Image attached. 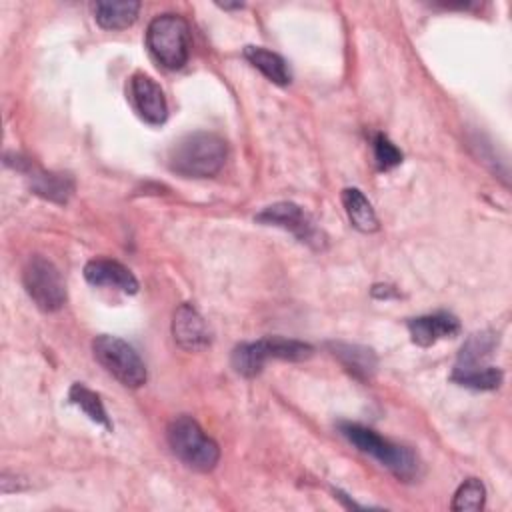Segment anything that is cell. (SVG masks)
<instances>
[{"label": "cell", "mask_w": 512, "mask_h": 512, "mask_svg": "<svg viewBox=\"0 0 512 512\" xmlns=\"http://www.w3.org/2000/svg\"><path fill=\"white\" fill-rule=\"evenodd\" d=\"M372 148H374V160L378 170H392L402 162V152L396 148V144L388 136L380 132L374 136Z\"/></svg>", "instance_id": "44dd1931"}, {"label": "cell", "mask_w": 512, "mask_h": 512, "mask_svg": "<svg viewBox=\"0 0 512 512\" xmlns=\"http://www.w3.org/2000/svg\"><path fill=\"white\" fill-rule=\"evenodd\" d=\"M84 278L92 286H106L116 288L124 294H136L138 292V280L136 276L120 262L108 260V258H94L84 266Z\"/></svg>", "instance_id": "5bb4252c"}, {"label": "cell", "mask_w": 512, "mask_h": 512, "mask_svg": "<svg viewBox=\"0 0 512 512\" xmlns=\"http://www.w3.org/2000/svg\"><path fill=\"white\" fill-rule=\"evenodd\" d=\"M484 500H486L484 484L478 478H466L458 486L450 508L456 510V512H466V510L476 512V510L484 508Z\"/></svg>", "instance_id": "ffe728a7"}, {"label": "cell", "mask_w": 512, "mask_h": 512, "mask_svg": "<svg viewBox=\"0 0 512 512\" xmlns=\"http://www.w3.org/2000/svg\"><path fill=\"white\" fill-rule=\"evenodd\" d=\"M312 352H314V348L306 342L292 340V338H282V336H266V338H260L256 342L238 344L232 350L230 364L240 376L252 378V376L260 374V370L264 368V364L270 358L298 362V360L310 358Z\"/></svg>", "instance_id": "5b68a950"}, {"label": "cell", "mask_w": 512, "mask_h": 512, "mask_svg": "<svg viewBox=\"0 0 512 512\" xmlns=\"http://www.w3.org/2000/svg\"><path fill=\"white\" fill-rule=\"evenodd\" d=\"M94 18L104 30H122L136 22L140 2L136 0H118V2H96Z\"/></svg>", "instance_id": "2e32d148"}, {"label": "cell", "mask_w": 512, "mask_h": 512, "mask_svg": "<svg viewBox=\"0 0 512 512\" xmlns=\"http://www.w3.org/2000/svg\"><path fill=\"white\" fill-rule=\"evenodd\" d=\"M92 354L96 362L126 388H140L148 378L138 352L118 336H96L92 340Z\"/></svg>", "instance_id": "52a82bcc"}, {"label": "cell", "mask_w": 512, "mask_h": 512, "mask_svg": "<svg viewBox=\"0 0 512 512\" xmlns=\"http://www.w3.org/2000/svg\"><path fill=\"white\" fill-rule=\"evenodd\" d=\"M174 342L188 352L204 350L210 344V330L192 304H180L172 318Z\"/></svg>", "instance_id": "7c38bea8"}, {"label": "cell", "mask_w": 512, "mask_h": 512, "mask_svg": "<svg viewBox=\"0 0 512 512\" xmlns=\"http://www.w3.org/2000/svg\"><path fill=\"white\" fill-rule=\"evenodd\" d=\"M340 432L350 444H354L360 452L376 458L396 478L410 482L418 476L420 462H418V456L410 448L400 446L388 438H382L378 432H374L372 428L362 426L358 422H342Z\"/></svg>", "instance_id": "7a4b0ae2"}, {"label": "cell", "mask_w": 512, "mask_h": 512, "mask_svg": "<svg viewBox=\"0 0 512 512\" xmlns=\"http://www.w3.org/2000/svg\"><path fill=\"white\" fill-rule=\"evenodd\" d=\"M220 8H226V10H232V8H242V4H220Z\"/></svg>", "instance_id": "7402d4cb"}, {"label": "cell", "mask_w": 512, "mask_h": 512, "mask_svg": "<svg viewBox=\"0 0 512 512\" xmlns=\"http://www.w3.org/2000/svg\"><path fill=\"white\" fill-rule=\"evenodd\" d=\"M226 156L228 146L222 136L198 130L182 136L172 146L168 166L184 178H210L222 170Z\"/></svg>", "instance_id": "6da1fadb"}, {"label": "cell", "mask_w": 512, "mask_h": 512, "mask_svg": "<svg viewBox=\"0 0 512 512\" xmlns=\"http://www.w3.org/2000/svg\"><path fill=\"white\" fill-rule=\"evenodd\" d=\"M14 160H6L8 166L20 170L26 174L28 182H30V190L46 200H52V202H58V204H64L68 202V198L72 196L74 192V178L70 174H64V172H46L38 166H34L30 160H24L20 156L14 154Z\"/></svg>", "instance_id": "8fae6325"}, {"label": "cell", "mask_w": 512, "mask_h": 512, "mask_svg": "<svg viewBox=\"0 0 512 512\" xmlns=\"http://www.w3.org/2000/svg\"><path fill=\"white\" fill-rule=\"evenodd\" d=\"M332 354L340 360V364L358 380H370L376 372L378 358L372 348L348 342H330Z\"/></svg>", "instance_id": "9a60e30c"}, {"label": "cell", "mask_w": 512, "mask_h": 512, "mask_svg": "<svg viewBox=\"0 0 512 512\" xmlns=\"http://www.w3.org/2000/svg\"><path fill=\"white\" fill-rule=\"evenodd\" d=\"M146 46L164 68H182L190 54L188 22L178 14H158L146 28Z\"/></svg>", "instance_id": "8992f818"}, {"label": "cell", "mask_w": 512, "mask_h": 512, "mask_svg": "<svg viewBox=\"0 0 512 512\" xmlns=\"http://www.w3.org/2000/svg\"><path fill=\"white\" fill-rule=\"evenodd\" d=\"M244 58L254 68H258L268 80H272L274 84H278V86L290 84L292 74H290V68H288L286 60L280 54H276V52H272L264 46H246L244 48Z\"/></svg>", "instance_id": "e0dca14e"}, {"label": "cell", "mask_w": 512, "mask_h": 512, "mask_svg": "<svg viewBox=\"0 0 512 512\" xmlns=\"http://www.w3.org/2000/svg\"><path fill=\"white\" fill-rule=\"evenodd\" d=\"M342 204L350 224L360 232H374L378 230V218L368 202V198L358 188H344L342 190Z\"/></svg>", "instance_id": "ac0fdd59"}, {"label": "cell", "mask_w": 512, "mask_h": 512, "mask_svg": "<svg viewBox=\"0 0 512 512\" xmlns=\"http://www.w3.org/2000/svg\"><path fill=\"white\" fill-rule=\"evenodd\" d=\"M22 284L42 312H56L66 302V286L60 270L44 256H30L22 270Z\"/></svg>", "instance_id": "ba28073f"}, {"label": "cell", "mask_w": 512, "mask_h": 512, "mask_svg": "<svg viewBox=\"0 0 512 512\" xmlns=\"http://www.w3.org/2000/svg\"><path fill=\"white\" fill-rule=\"evenodd\" d=\"M258 224L278 226L292 232L300 242H306L312 248H322L326 238L322 230L316 226L312 216L294 202H276L266 206L262 212L254 216Z\"/></svg>", "instance_id": "9c48e42d"}, {"label": "cell", "mask_w": 512, "mask_h": 512, "mask_svg": "<svg viewBox=\"0 0 512 512\" xmlns=\"http://www.w3.org/2000/svg\"><path fill=\"white\" fill-rule=\"evenodd\" d=\"M496 348V336L492 332H476L468 336L458 352L452 382L474 388V390H494L502 384V370L488 364Z\"/></svg>", "instance_id": "3957f363"}, {"label": "cell", "mask_w": 512, "mask_h": 512, "mask_svg": "<svg viewBox=\"0 0 512 512\" xmlns=\"http://www.w3.org/2000/svg\"><path fill=\"white\" fill-rule=\"evenodd\" d=\"M412 342L418 346H432L438 340L454 338L460 332V320L450 312H434L406 322Z\"/></svg>", "instance_id": "4fadbf2b"}, {"label": "cell", "mask_w": 512, "mask_h": 512, "mask_svg": "<svg viewBox=\"0 0 512 512\" xmlns=\"http://www.w3.org/2000/svg\"><path fill=\"white\" fill-rule=\"evenodd\" d=\"M128 96L138 116L148 124H164L168 118V104L162 88L144 72L132 74L128 82Z\"/></svg>", "instance_id": "30bf717a"}, {"label": "cell", "mask_w": 512, "mask_h": 512, "mask_svg": "<svg viewBox=\"0 0 512 512\" xmlns=\"http://www.w3.org/2000/svg\"><path fill=\"white\" fill-rule=\"evenodd\" d=\"M68 400L78 406L92 422L102 424L106 430H112V422L106 414V408L100 400V396L96 392H92L90 388H86L84 384H72L68 390Z\"/></svg>", "instance_id": "d6986e66"}, {"label": "cell", "mask_w": 512, "mask_h": 512, "mask_svg": "<svg viewBox=\"0 0 512 512\" xmlns=\"http://www.w3.org/2000/svg\"><path fill=\"white\" fill-rule=\"evenodd\" d=\"M166 438L176 458H180L192 470L210 472L220 460L218 444L192 416H176L166 428Z\"/></svg>", "instance_id": "277c9868"}]
</instances>
